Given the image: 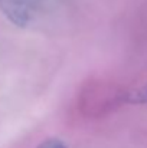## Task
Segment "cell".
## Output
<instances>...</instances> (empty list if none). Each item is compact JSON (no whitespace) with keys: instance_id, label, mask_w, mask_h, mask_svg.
<instances>
[{"instance_id":"2","label":"cell","mask_w":147,"mask_h":148,"mask_svg":"<svg viewBox=\"0 0 147 148\" xmlns=\"http://www.w3.org/2000/svg\"><path fill=\"white\" fill-rule=\"evenodd\" d=\"M126 101L128 103H147V85L128 92Z\"/></svg>"},{"instance_id":"1","label":"cell","mask_w":147,"mask_h":148,"mask_svg":"<svg viewBox=\"0 0 147 148\" xmlns=\"http://www.w3.org/2000/svg\"><path fill=\"white\" fill-rule=\"evenodd\" d=\"M33 9V0H0V10L13 25L19 27H25L30 22Z\"/></svg>"},{"instance_id":"3","label":"cell","mask_w":147,"mask_h":148,"mask_svg":"<svg viewBox=\"0 0 147 148\" xmlns=\"http://www.w3.org/2000/svg\"><path fill=\"white\" fill-rule=\"evenodd\" d=\"M38 148H68V145L58 138H49L46 141H43L42 144H39Z\"/></svg>"}]
</instances>
